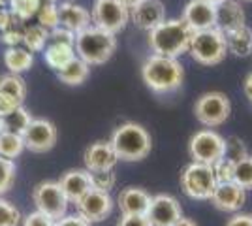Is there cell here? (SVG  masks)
Returning <instances> with one entry per match:
<instances>
[{"label": "cell", "instance_id": "30", "mask_svg": "<svg viewBox=\"0 0 252 226\" xmlns=\"http://www.w3.org/2000/svg\"><path fill=\"white\" fill-rule=\"evenodd\" d=\"M42 6V0H11L10 11L17 21H29L32 19Z\"/></svg>", "mask_w": 252, "mask_h": 226}, {"label": "cell", "instance_id": "40", "mask_svg": "<svg viewBox=\"0 0 252 226\" xmlns=\"http://www.w3.org/2000/svg\"><path fill=\"white\" fill-rule=\"evenodd\" d=\"M19 106H23L21 100L10 97V95L0 93V119L6 117V115H10L11 111H13V109H17Z\"/></svg>", "mask_w": 252, "mask_h": 226}, {"label": "cell", "instance_id": "21", "mask_svg": "<svg viewBox=\"0 0 252 226\" xmlns=\"http://www.w3.org/2000/svg\"><path fill=\"white\" fill-rule=\"evenodd\" d=\"M59 17H61V27L72 31L74 34L81 32L87 27L93 25L91 11L83 8L81 4H75V2H70V0L59 4Z\"/></svg>", "mask_w": 252, "mask_h": 226}, {"label": "cell", "instance_id": "14", "mask_svg": "<svg viewBox=\"0 0 252 226\" xmlns=\"http://www.w3.org/2000/svg\"><path fill=\"white\" fill-rule=\"evenodd\" d=\"M181 17L194 32L207 31L217 27V6L205 0H189Z\"/></svg>", "mask_w": 252, "mask_h": 226}, {"label": "cell", "instance_id": "3", "mask_svg": "<svg viewBox=\"0 0 252 226\" xmlns=\"http://www.w3.org/2000/svg\"><path fill=\"white\" fill-rule=\"evenodd\" d=\"M109 143L115 151L117 159L123 162L143 161L153 149V140L147 129L134 121H126L123 125H119L113 130Z\"/></svg>", "mask_w": 252, "mask_h": 226}, {"label": "cell", "instance_id": "47", "mask_svg": "<svg viewBox=\"0 0 252 226\" xmlns=\"http://www.w3.org/2000/svg\"><path fill=\"white\" fill-rule=\"evenodd\" d=\"M121 2L125 4L126 8H134V6H136V4H139L141 0H121Z\"/></svg>", "mask_w": 252, "mask_h": 226}, {"label": "cell", "instance_id": "37", "mask_svg": "<svg viewBox=\"0 0 252 226\" xmlns=\"http://www.w3.org/2000/svg\"><path fill=\"white\" fill-rule=\"evenodd\" d=\"M0 42L4 43L6 47H17L19 43H23V31L21 29H15V25H11L10 29L2 31Z\"/></svg>", "mask_w": 252, "mask_h": 226}, {"label": "cell", "instance_id": "38", "mask_svg": "<svg viewBox=\"0 0 252 226\" xmlns=\"http://www.w3.org/2000/svg\"><path fill=\"white\" fill-rule=\"evenodd\" d=\"M49 42L57 43H68V45H75V34L64 27H57L49 32Z\"/></svg>", "mask_w": 252, "mask_h": 226}, {"label": "cell", "instance_id": "11", "mask_svg": "<svg viewBox=\"0 0 252 226\" xmlns=\"http://www.w3.org/2000/svg\"><path fill=\"white\" fill-rule=\"evenodd\" d=\"M57 140H59V130L55 123L43 117L32 119L29 129L23 134L25 149H29L31 153H47L57 145Z\"/></svg>", "mask_w": 252, "mask_h": 226}, {"label": "cell", "instance_id": "44", "mask_svg": "<svg viewBox=\"0 0 252 226\" xmlns=\"http://www.w3.org/2000/svg\"><path fill=\"white\" fill-rule=\"evenodd\" d=\"M15 17L11 15L10 8H0V31H6L10 29L11 25H15Z\"/></svg>", "mask_w": 252, "mask_h": 226}, {"label": "cell", "instance_id": "34", "mask_svg": "<svg viewBox=\"0 0 252 226\" xmlns=\"http://www.w3.org/2000/svg\"><path fill=\"white\" fill-rule=\"evenodd\" d=\"M21 221V211L10 200L0 196V226H19Z\"/></svg>", "mask_w": 252, "mask_h": 226}, {"label": "cell", "instance_id": "10", "mask_svg": "<svg viewBox=\"0 0 252 226\" xmlns=\"http://www.w3.org/2000/svg\"><path fill=\"white\" fill-rule=\"evenodd\" d=\"M91 17L93 25L117 36L130 21V8H126L121 0H94Z\"/></svg>", "mask_w": 252, "mask_h": 226}, {"label": "cell", "instance_id": "16", "mask_svg": "<svg viewBox=\"0 0 252 226\" xmlns=\"http://www.w3.org/2000/svg\"><path fill=\"white\" fill-rule=\"evenodd\" d=\"M83 162H85V170H89L91 173L96 172H109L115 168V164L119 162L115 151L111 147L109 140L104 141H94L91 143L83 153Z\"/></svg>", "mask_w": 252, "mask_h": 226}, {"label": "cell", "instance_id": "1", "mask_svg": "<svg viewBox=\"0 0 252 226\" xmlns=\"http://www.w3.org/2000/svg\"><path fill=\"white\" fill-rule=\"evenodd\" d=\"M141 79L151 93L171 95L185 83V68L179 59L153 53L141 66Z\"/></svg>", "mask_w": 252, "mask_h": 226}, {"label": "cell", "instance_id": "6", "mask_svg": "<svg viewBox=\"0 0 252 226\" xmlns=\"http://www.w3.org/2000/svg\"><path fill=\"white\" fill-rule=\"evenodd\" d=\"M231 113V102L228 95L220 91L203 93L194 104V115L198 123L207 129H217L224 125Z\"/></svg>", "mask_w": 252, "mask_h": 226}, {"label": "cell", "instance_id": "46", "mask_svg": "<svg viewBox=\"0 0 252 226\" xmlns=\"http://www.w3.org/2000/svg\"><path fill=\"white\" fill-rule=\"evenodd\" d=\"M173 226H198V225H196V223H194L192 219H187V217H181V219H179V221H177V223H175Z\"/></svg>", "mask_w": 252, "mask_h": 226}, {"label": "cell", "instance_id": "48", "mask_svg": "<svg viewBox=\"0 0 252 226\" xmlns=\"http://www.w3.org/2000/svg\"><path fill=\"white\" fill-rule=\"evenodd\" d=\"M11 0H0V8H10Z\"/></svg>", "mask_w": 252, "mask_h": 226}, {"label": "cell", "instance_id": "4", "mask_svg": "<svg viewBox=\"0 0 252 226\" xmlns=\"http://www.w3.org/2000/svg\"><path fill=\"white\" fill-rule=\"evenodd\" d=\"M75 55L89 66L105 65L117 51V36L91 25L75 34Z\"/></svg>", "mask_w": 252, "mask_h": 226}, {"label": "cell", "instance_id": "25", "mask_svg": "<svg viewBox=\"0 0 252 226\" xmlns=\"http://www.w3.org/2000/svg\"><path fill=\"white\" fill-rule=\"evenodd\" d=\"M4 65L10 70V74H19L29 72L34 66V53H31L25 47H8L4 51Z\"/></svg>", "mask_w": 252, "mask_h": 226}, {"label": "cell", "instance_id": "7", "mask_svg": "<svg viewBox=\"0 0 252 226\" xmlns=\"http://www.w3.org/2000/svg\"><path fill=\"white\" fill-rule=\"evenodd\" d=\"M217 187V179L213 168L201 162H190L181 173V189L192 200H211L213 191Z\"/></svg>", "mask_w": 252, "mask_h": 226}, {"label": "cell", "instance_id": "13", "mask_svg": "<svg viewBox=\"0 0 252 226\" xmlns=\"http://www.w3.org/2000/svg\"><path fill=\"white\" fill-rule=\"evenodd\" d=\"M113 205H115V202H113L111 194L93 189L85 198H81V202L75 207H77V213L83 217L85 221L94 225V223L105 221L107 217L113 213Z\"/></svg>", "mask_w": 252, "mask_h": 226}, {"label": "cell", "instance_id": "23", "mask_svg": "<svg viewBox=\"0 0 252 226\" xmlns=\"http://www.w3.org/2000/svg\"><path fill=\"white\" fill-rule=\"evenodd\" d=\"M89 75H91V66L87 65L85 61H81L79 57H75L74 61H70L63 70L57 72V77L61 79V83L68 87L83 85L85 81L89 79Z\"/></svg>", "mask_w": 252, "mask_h": 226}, {"label": "cell", "instance_id": "41", "mask_svg": "<svg viewBox=\"0 0 252 226\" xmlns=\"http://www.w3.org/2000/svg\"><path fill=\"white\" fill-rule=\"evenodd\" d=\"M55 226H93V225H91L89 221H85L79 213H74V215H68V213H66L63 219L55 221Z\"/></svg>", "mask_w": 252, "mask_h": 226}, {"label": "cell", "instance_id": "24", "mask_svg": "<svg viewBox=\"0 0 252 226\" xmlns=\"http://www.w3.org/2000/svg\"><path fill=\"white\" fill-rule=\"evenodd\" d=\"M226 36V45H228V55L233 57H249L252 53V29L251 27H241L237 31L224 34Z\"/></svg>", "mask_w": 252, "mask_h": 226}, {"label": "cell", "instance_id": "27", "mask_svg": "<svg viewBox=\"0 0 252 226\" xmlns=\"http://www.w3.org/2000/svg\"><path fill=\"white\" fill-rule=\"evenodd\" d=\"M32 113L25 106H19L17 109H13L10 115L2 117V130L6 132H13V134H25V130L29 129V125L32 123Z\"/></svg>", "mask_w": 252, "mask_h": 226}, {"label": "cell", "instance_id": "49", "mask_svg": "<svg viewBox=\"0 0 252 226\" xmlns=\"http://www.w3.org/2000/svg\"><path fill=\"white\" fill-rule=\"evenodd\" d=\"M205 2H209V4H213V6H219V4L224 2V0H205Z\"/></svg>", "mask_w": 252, "mask_h": 226}, {"label": "cell", "instance_id": "33", "mask_svg": "<svg viewBox=\"0 0 252 226\" xmlns=\"http://www.w3.org/2000/svg\"><path fill=\"white\" fill-rule=\"evenodd\" d=\"M15 175H17L15 162L0 157V196L11 191V187L15 183Z\"/></svg>", "mask_w": 252, "mask_h": 226}, {"label": "cell", "instance_id": "5", "mask_svg": "<svg viewBox=\"0 0 252 226\" xmlns=\"http://www.w3.org/2000/svg\"><path fill=\"white\" fill-rule=\"evenodd\" d=\"M190 57L201 66H217L228 55V45H226V36L217 27L194 32L192 42L189 47Z\"/></svg>", "mask_w": 252, "mask_h": 226}, {"label": "cell", "instance_id": "45", "mask_svg": "<svg viewBox=\"0 0 252 226\" xmlns=\"http://www.w3.org/2000/svg\"><path fill=\"white\" fill-rule=\"evenodd\" d=\"M243 91H245V95L249 98V102L252 104V72L247 77H245V83H243Z\"/></svg>", "mask_w": 252, "mask_h": 226}, {"label": "cell", "instance_id": "19", "mask_svg": "<svg viewBox=\"0 0 252 226\" xmlns=\"http://www.w3.org/2000/svg\"><path fill=\"white\" fill-rule=\"evenodd\" d=\"M151 194L141 187H126L117 196L121 215H147L151 205Z\"/></svg>", "mask_w": 252, "mask_h": 226}, {"label": "cell", "instance_id": "17", "mask_svg": "<svg viewBox=\"0 0 252 226\" xmlns=\"http://www.w3.org/2000/svg\"><path fill=\"white\" fill-rule=\"evenodd\" d=\"M166 19V6L160 0H141L130 8V21L141 31H153Z\"/></svg>", "mask_w": 252, "mask_h": 226}, {"label": "cell", "instance_id": "35", "mask_svg": "<svg viewBox=\"0 0 252 226\" xmlns=\"http://www.w3.org/2000/svg\"><path fill=\"white\" fill-rule=\"evenodd\" d=\"M213 173L217 183H226V181H233V172H235V161L230 157H222L219 162H215L213 166Z\"/></svg>", "mask_w": 252, "mask_h": 226}, {"label": "cell", "instance_id": "43", "mask_svg": "<svg viewBox=\"0 0 252 226\" xmlns=\"http://www.w3.org/2000/svg\"><path fill=\"white\" fill-rule=\"evenodd\" d=\"M226 226H252V215L249 213H235L226 221Z\"/></svg>", "mask_w": 252, "mask_h": 226}, {"label": "cell", "instance_id": "22", "mask_svg": "<svg viewBox=\"0 0 252 226\" xmlns=\"http://www.w3.org/2000/svg\"><path fill=\"white\" fill-rule=\"evenodd\" d=\"M75 57H77L75 55V47L74 45H68V43L49 42L47 47L43 49V61L55 72L63 70L64 66L68 65L70 61H74Z\"/></svg>", "mask_w": 252, "mask_h": 226}, {"label": "cell", "instance_id": "42", "mask_svg": "<svg viewBox=\"0 0 252 226\" xmlns=\"http://www.w3.org/2000/svg\"><path fill=\"white\" fill-rule=\"evenodd\" d=\"M117 226H151L147 215H123Z\"/></svg>", "mask_w": 252, "mask_h": 226}, {"label": "cell", "instance_id": "29", "mask_svg": "<svg viewBox=\"0 0 252 226\" xmlns=\"http://www.w3.org/2000/svg\"><path fill=\"white\" fill-rule=\"evenodd\" d=\"M0 93L10 95L25 102L27 98V83L19 74H4L0 75Z\"/></svg>", "mask_w": 252, "mask_h": 226}, {"label": "cell", "instance_id": "31", "mask_svg": "<svg viewBox=\"0 0 252 226\" xmlns=\"http://www.w3.org/2000/svg\"><path fill=\"white\" fill-rule=\"evenodd\" d=\"M38 25H42L43 29H47L51 32L53 29L61 27V17H59V4L57 2H42L40 10L36 13Z\"/></svg>", "mask_w": 252, "mask_h": 226}, {"label": "cell", "instance_id": "20", "mask_svg": "<svg viewBox=\"0 0 252 226\" xmlns=\"http://www.w3.org/2000/svg\"><path fill=\"white\" fill-rule=\"evenodd\" d=\"M247 25V13L239 0H224L217 6V29L224 34Z\"/></svg>", "mask_w": 252, "mask_h": 226}, {"label": "cell", "instance_id": "32", "mask_svg": "<svg viewBox=\"0 0 252 226\" xmlns=\"http://www.w3.org/2000/svg\"><path fill=\"white\" fill-rule=\"evenodd\" d=\"M233 181L243 187L245 191H252V157L245 155L235 161V172H233Z\"/></svg>", "mask_w": 252, "mask_h": 226}, {"label": "cell", "instance_id": "15", "mask_svg": "<svg viewBox=\"0 0 252 226\" xmlns=\"http://www.w3.org/2000/svg\"><path fill=\"white\" fill-rule=\"evenodd\" d=\"M245 202H247V191L235 181L217 183L211 196V204L224 213H237L245 205Z\"/></svg>", "mask_w": 252, "mask_h": 226}, {"label": "cell", "instance_id": "18", "mask_svg": "<svg viewBox=\"0 0 252 226\" xmlns=\"http://www.w3.org/2000/svg\"><path fill=\"white\" fill-rule=\"evenodd\" d=\"M59 185L63 187L64 194L68 198L70 204H79L81 198H85L87 194L93 191V177H91V172L89 170H68L61 175L59 179Z\"/></svg>", "mask_w": 252, "mask_h": 226}, {"label": "cell", "instance_id": "51", "mask_svg": "<svg viewBox=\"0 0 252 226\" xmlns=\"http://www.w3.org/2000/svg\"><path fill=\"white\" fill-rule=\"evenodd\" d=\"M241 2H252V0H241Z\"/></svg>", "mask_w": 252, "mask_h": 226}, {"label": "cell", "instance_id": "2", "mask_svg": "<svg viewBox=\"0 0 252 226\" xmlns=\"http://www.w3.org/2000/svg\"><path fill=\"white\" fill-rule=\"evenodd\" d=\"M194 31L181 19H164L158 27L149 31V47L155 55L173 57L179 59L181 55L189 53Z\"/></svg>", "mask_w": 252, "mask_h": 226}, {"label": "cell", "instance_id": "8", "mask_svg": "<svg viewBox=\"0 0 252 226\" xmlns=\"http://www.w3.org/2000/svg\"><path fill=\"white\" fill-rule=\"evenodd\" d=\"M32 204L36 205V211L59 221L68 213L70 202L59 181H42L32 189Z\"/></svg>", "mask_w": 252, "mask_h": 226}, {"label": "cell", "instance_id": "26", "mask_svg": "<svg viewBox=\"0 0 252 226\" xmlns=\"http://www.w3.org/2000/svg\"><path fill=\"white\" fill-rule=\"evenodd\" d=\"M49 43V31L42 25H32L23 31V45L31 53H43V49Z\"/></svg>", "mask_w": 252, "mask_h": 226}, {"label": "cell", "instance_id": "9", "mask_svg": "<svg viewBox=\"0 0 252 226\" xmlns=\"http://www.w3.org/2000/svg\"><path fill=\"white\" fill-rule=\"evenodd\" d=\"M189 153L192 162L213 166L226 157V140L213 129L198 130L189 141Z\"/></svg>", "mask_w": 252, "mask_h": 226}, {"label": "cell", "instance_id": "50", "mask_svg": "<svg viewBox=\"0 0 252 226\" xmlns=\"http://www.w3.org/2000/svg\"><path fill=\"white\" fill-rule=\"evenodd\" d=\"M0 132H2V119H0Z\"/></svg>", "mask_w": 252, "mask_h": 226}, {"label": "cell", "instance_id": "36", "mask_svg": "<svg viewBox=\"0 0 252 226\" xmlns=\"http://www.w3.org/2000/svg\"><path fill=\"white\" fill-rule=\"evenodd\" d=\"M91 177H93V189H96V191L111 193V189H115V185H117V175L113 170H109V172L91 173Z\"/></svg>", "mask_w": 252, "mask_h": 226}, {"label": "cell", "instance_id": "39", "mask_svg": "<svg viewBox=\"0 0 252 226\" xmlns=\"http://www.w3.org/2000/svg\"><path fill=\"white\" fill-rule=\"evenodd\" d=\"M21 226H55V221L40 211H32L21 221Z\"/></svg>", "mask_w": 252, "mask_h": 226}, {"label": "cell", "instance_id": "12", "mask_svg": "<svg viewBox=\"0 0 252 226\" xmlns=\"http://www.w3.org/2000/svg\"><path fill=\"white\" fill-rule=\"evenodd\" d=\"M183 217V209L175 196L157 194L151 198L147 209V219L151 226H173Z\"/></svg>", "mask_w": 252, "mask_h": 226}, {"label": "cell", "instance_id": "28", "mask_svg": "<svg viewBox=\"0 0 252 226\" xmlns=\"http://www.w3.org/2000/svg\"><path fill=\"white\" fill-rule=\"evenodd\" d=\"M25 151V141L21 134H13V132H0V157L15 161L17 157H21Z\"/></svg>", "mask_w": 252, "mask_h": 226}]
</instances>
